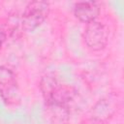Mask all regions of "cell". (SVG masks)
Masks as SVG:
<instances>
[{
  "instance_id": "1",
  "label": "cell",
  "mask_w": 124,
  "mask_h": 124,
  "mask_svg": "<svg viewBox=\"0 0 124 124\" xmlns=\"http://www.w3.org/2000/svg\"><path fill=\"white\" fill-rule=\"evenodd\" d=\"M41 89L46 106L50 110H69V105L75 97V89L60 84L52 77H45L41 81Z\"/></svg>"
},
{
  "instance_id": "2",
  "label": "cell",
  "mask_w": 124,
  "mask_h": 124,
  "mask_svg": "<svg viewBox=\"0 0 124 124\" xmlns=\"http://www.w3.org/2000/svg\"><path fill=\"white\" fill-rule=\"evenodd\" d=\"M49 12V4L46 1H32L28 3L21 17L22 28L32 31L41 25Z\"/></svg>"
},
{
  "instance_id": "3",
  "label": "cell",
  "mask_w": 124,
  "mask_h": 124,
  "mask_svg": "<svg viewBox=\"0 0 124 124\" xmlns=\"http://www.w3.org/2000/svg\"><path fill=\"white\" fill-rule=\"evenodd\" d=\"M83 39L86 46L92 50H101L103 49L108 39V28L101 22L93 20L89 23H86V27L83 33Z\"/></svg>"
},
{
  "instance_id": "4",
  "label": "cell",
  "mask_w": 124,
  "mask_h": 124,
  "mask_svg": "<svg viewBox=\"0 0 124 124\" xmlns=\"http://www.w3.org/2000/svg\"><path fill=\"white\" fill-rule=\"evenodd\" d=\"M17 94V82L15 74L4 66H0V95L4 101H13Z\"/></svg>"
},
{
  "instance_id": "5",
  "label": "cell",
  "mask_w": 124,
  "mask_h": 124,
  "mask_svg": "<svg viewBox=\"0 0 124 124\" xmlns=\"http://www.w3.org/2000/svg\"><path fill=\"white\" fill-rule=\"evenodd\" d=\"M100 13V8L95 1H80L74 6L75 16L82 22L89 23L97 18Z\"/></svg>"
},
{
  "instance_id": "6",
  "label": "cell",
  "mask_w": 124,
  "mask_h": 124,
  "mask_svg": "<svg viewBox=\"0 0 124 124\" xmlns=\"http://www.w3.org/2000/svg\"><path fill=\"white\" fill-rule=\"evenodd\" d=\"M7 31H8V30H7L4 26L0 27V48H1L2 45H3V43L6 41V38H7Z\"/></svg>"
},
{
  "instance_id": "7",
  "label": "cell",
  "mask_w": 124,
  "mask_h": 124,
  "mask_svg": "<svg viewBox=\"0 0 124 124\" xmlns=\"http://www.w3.org/2000/svg\"><path fill=\"white\" fill-rule=\"evenodd\" d=\"M85 124H91V122H90V123H88V122L86 121V122H85Z\"/></svg>"
}]
</instances>
